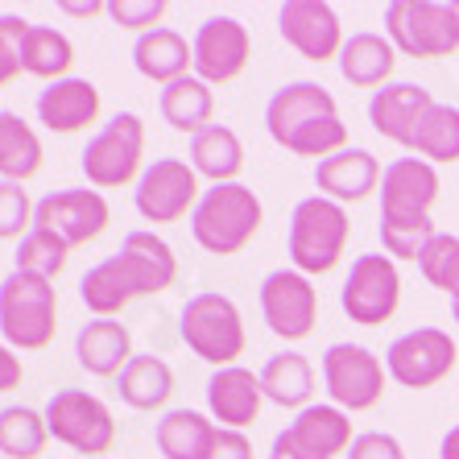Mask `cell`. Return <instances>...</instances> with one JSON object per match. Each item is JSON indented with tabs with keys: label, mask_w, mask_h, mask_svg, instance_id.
Here are the masks:
<instances>
[{
	"label": "cell",
	"mask_w": 459,
	"mask_h": 459,
	"mask_svg": "<svg viewBox=\"0 0 459 459\" xmlns=\"http://www.w3.org/2000/svg\"><path fill=\"white\" fill-rule=\"evenodd\" d=\"M261 389H265V402L281 410H307L310 394H315V368L302 352H278L269 356L265 368H261Z\"/></svg>",
	"instance_id": "obj_28"
},
{
	"label": "cell",
	"mask_w": 459,
	"mask_h": 459,
	"mask_svg": "<svg viewBox=\"0 0 459 459\" xmlns=\"http://www.w3.org/2000/svg\"><path fill=\"white\" fill-rule=\"evenodd\" d=\"M42 170V137L17 112L0 108V182H30Z\"/></svg>",
	"instance_id": "obj_31"
},
{
	"label": "cell",
	"mask_w": 459,
	"mask_h": 459,
	"mask_svg": "<svg viewBox=\"0 0 459 459\" xmlns=\"http://www.w3.org/2000/svg\"><path fill=\"white\" fill-rule=\"evenodd\" d=\"M212 438L215 418L199 414V410H170L153 427V443H158L161 459H207Z\"/></svg>",
	"instance_id": "obj_29"
},
{
	"label": "cell",
	"mask_w": 459,
	"mask_h": 459,
	"mask_svg": "<svg viewBox=\"0 0 459 459\" xmlns=\"http://www.w3.org/2000/svg\"><path fill=\"white\" fill-rule=\"evenodd\" d=\"M402 302V273L397 261L389 253H364L352 261L348 278L340 290V307L343 315L360 327H381L397 315Z\"/></svg>",
	"instance_id": "obj_11"
},
{
	"label": "cell",
	"mask_w": 459,
	"mask_h": 459,
	"mask_svg": "<svg viewBox=\"0 0 459 459\" xmlns=\"http://www.w3.org/2000/svg\"><path fill=\"white\" fill-rule=\"evenodd\" d=\"M451 4H455V17H459V0H451Z\"/></svg>",
	"instance_id": "obj_49"
},
{
	"label": "cell",
	"mask_w": 459,
	"mask_h": 459,
	"mask_svg": "<svg viewBox=\"0 0 459 459\" xmlns=\"http://www.w3.org/2000/svg\"><path fill=\"white\" fill-rule=\"evenodd\" d=\"M66 261H71V248L54 232H46V228H33L22 240V248H17V269L38 273V278H50V281L66 269Z\"/></svg>",
	"instance_id": "obj_38"
},
{
	"label": "cell",
	"mask_w": 459,
	"mask_h": 459,
	"mask_svg": "<svg viewBox=\"0 0 459 459\" xmlns=\"http://www.w3.org/2000/svg\"><path fill=\"white\" fill-rule=\"evenodd\" d=\"M381 174L385 170L373 153L360 150V145H348V150L332 153V158H323L315 166V186H319L323 199L343 207V204H360L373 191H381Z\"/></svg>",
	"instance_id": "obj_18"
},
{
	"label": "cell",
	"mask_w": 459,
	"mask_h": 459,
	"mask_svg": "<svg viewBox=\"0 0 459 459\" xmlns=\"http://www.w3.org/2000/svg\"><path fill=\"white\" fill-rule=\"evenodd\" d=\"M38 204L22 182H0V240H25L33 232Z\"/></svg>",
	"instance_id": "obj_39"
},
{
	"label": "cell",
	"mask_w": 459,
	"mask_h": 459,
	"mask_svg": "<svg viewBox=\"0 0 459 459\" xmlns=\"http://www.w3.org/2000/svg\"><path fill=\"white\" fill-rule=\"evenodd\" d=\"M108 224H112V207H108L104 195L87 191V186L50 191L46 199H38V215H33V228L54 232L66 248H79L87 240L104 236Z\"/></svg>",
	"instance_id": "obj_15"
},
{
	"label": "cell",
	"mask_w": 459,
	"mask_h": 459,
	"mask_svg": "<svg viewBox=\"0 0 459 459\" xmlns=\"http://www.w3.org/2000/svg\"><path fill=\"white\" fill-rule=\"evenodd\" d=\"M75 356L91 377H120L133 360V335L120 319H91L75 335Z\"/></svg>",
	"instance_id": "obj_26"
},
{
	"label": "cell",
	"mask_w": 459,
	"mask_h": 459,
	"mask_svg": "<svg viewBox=\"0 0 459 459\" xmlns=\"http://www.w3.org/2000/svg\"><path fill=\"white\" fill-rule=\"evenodd\" d=\"M207 459H253V443H248L245 430L215 427V438H212V451H207Z\"/></svg>",
	"instance_id": "obj_43"
},
{
	"label": "cell",
	"mask_w": 459,
	"mask_h": 459,
	"mask_svg": "<svg viewBox=\"0 0 459 459\" xmlns=\"http://www.w3.org/2000/svg\"><path fill=\"white\" fill-rule=\"evenodd\" d=\"M278 30L286 38V46L307 58V63H332L343 50V25L340 13L323 0H286L278 9Z\"/></svg>",
	"instance_id": "obj_17"
},
{
	"label": "cell",
	"mask_w": 459,
	"mask_h": 459,
	"mask_svg": "<svg viewBox=\"0 0 459 459\" xmlns=\"http://www.w3.org/2000/svg\"><path fill=\"white\" fill-rule=\"evenodd\" d=\"M33 25L25 22L22 13H0V87H9L17 75H25L22 66V46H25V33Z\"/></svg>",
	"instance_id": "obj_40"
},
{
	"label": "cell",
	"mask_w": 459,
	"mask_h": 459,
	"mask_svg": "<svg viewBox=\"0 0 459 459\" xmlns=\"http://www.w3.org/2000/svg\"><path fill=\"white\" fill-rule=\"evenodd\" d=\"M199 199V174L186 158H153L133 191V207L145 224H178L195 215Z\"/></svg>",
	"instance_id": "obj_10"
},
{
	"label": "cell",
	"mask_w": 459,
	"mask_h": 459,
	"mask_svg": "<svg viewBox=\"0 0 459 459\" xmlns=\"http://www.w3.org/2000/svg\"><path fill=\"white\" fill-rule=\"evenodd\" d=\"M100 120V87L91 79H58L46 83V91L38 96V125H46L50 133H83L87 125Z\"/></svg>",
	"instance_id": "obj_21"
},
{
	"label": "cell",
	"mask_w": 459,
	"mask_h": 459,
	"mask_svg": "<svg viewBox=\"0 0 459 459\" xmlns=\"http://www.w3.org/2000/svg\"><path fill=\"white\" fill-rule=\"evenodd\" d=\"M410 153L422 161H459V108L455 104H435L427 117L418 120Z\"/></svg>",
	"instance_id": "obj_35"
},
{
	"label": "cell",
	"mask_w": 459,
	"mask_h": 459,
	"mask_svg": "<svg viewBox=\"0 0 459 459\" xmlns=\"http://www.w3.org/2000/svg\"><path fill=\"white\" fill-rule=\"evenodd\" d=\"M104 459H108V455H104Z\"/></svg>",
	"instance_id": "obj_50"
},
{
	"label": "cell",
	"mask_w": 459,
	"mask_h": 459,
	"mask_svg": "<svg viewBox=\"0 0 459 459\" xmlns=\"http://www.w3.org/2000/svg\"><path fill=\"white\" fill-rule=\"evenodd\" d=\"M50 443L46 414L30 406H4L0 410V455L4 459H38Z\"/></svg>",
	"instance_id": "obj_36"
},
{
	"label": "cell",
	"mask_w": 459,
	"mask_h": 459,
	"mask_svg": "<svg viewBox=\"0 0 459 459\" xmlns=\"http://www.w3.org/2000/svg\"><path fill=\"white\" fill-rule=\"evenodd\" d=\"M161 117H166V125L174 128V133H191V137H199L204 128H212V112H215V96L212 87L204 83V79H178V83L161 87Z\"/></svg>",
	"instance_id": "obj_32"
},
{
	"label": "cell",
	"mask_w": 459,
	"mask_h": 459,
	"mask_svg": "<svg viewBox=\"0 0 459 459\" xmlns=\"http://www.w3.org/2000/svg\"><path fill=\"white\" fill-rule=\"evenodd\" d=\"M22 377H25L22 356L13 352L9 343H0V394H9V389H17V385H22Z\"/></svg>",
	"instance_id": "obj_44"
},
{
	"label": "cell",
	"mask_w": 459,
	"mask_h": 459,
	"mask_svg": "<svg viewBox=\"0 0 459 459\" xmlns=\"http://www.w3.org/2000/svg\"><path fill=\"white\" fill-rule=\"evenodd\" d=\"M261 224H265V207H261L253 186L224 182V186L204 191V199H199V207L191 215V236L204 253L236 256L240 248L253 245Z\"/></svg>",
	"instance_id": "obj_3"
},
{
	"label": "cell",
	"mask_w": 459,
	"mask_h": 459,
	"mask_svg": "<svg viewBox=\"0 0 459 459\" xmlns=\"http://www.w3.org/2000/svg\"><path fill=\"white\" fill-rule=\"evenodd\" d=\"M385 38L406 58H447L459 50V17L451 0H394L385 9Z\"/></svg>",
	"instance_id": "obj_8"
},
{
	"label": "cell",
	"mask_w": 459,
	"mask_h": 459,
	"mask_svg": "<svg viewBox=\"0 0 459 459\" xmlns=\"http://www.w3.org/2000/svg\"><path fill=\"white\" fill-rule=\"evenodd\" d=\"M459 364V348L443 327H414L385 352V373L402 389H430Z\"/></svg>",
	"instance_id": "obj_13"
},
{
	"label": "cell",
	"mask_w": 459,
	"mask_h": 459,
	"mask_svg": "<svg viewBox=\"0 0 459 459\" xmlns=\"http://www.w3.org/2000/svg\"><path fill=\"white\" fill-rule=\"evenodd\" d=\"M178 335L199 360L215 364V368H232L236 356H245L240 307L220 290H204V294L186 299L178 315Z\"/></svg>",
	"instance_id": "obj_6"
},
{
	"label": "cell",
	"mask_w": 459,
	"mask_h": 459,
	"mask_svg": "<svg viewBox=\"0 0 459 459\" xmlns=\"http://www.w3.org/2000/svg\"><path fill=\"white\" fill-rule=\"evenodd\" d=\"M438 459H459V422L443 435V443H438Z\"/></svg>",
	"instance_id": "obj_47"
},
{
	"label": "cell",
	"mask_w": 459,
	"mask_h": 459,
	"mask_svg": "<svg viewBox=\"0 0 459 459\" xmlns=\"http://www.w3.org/2000/svg\"><path fill=\"white\" fill-rule=\"evenodd\" d=\"M108 17L120 25V30L141 33L161 30V17H166V0H108Z\"/></svg>",
	"instance_id": "obj_41"
},
{
	"label": "cell",
	"mask_w": 459,
	"mask_h": 459,
	"mask_svg": "<svg viewBox=\"0 0 459 459\" xmlns=\"http://www.w3.org/2000/svg\"><path fill=\"white\" fill-rule=\"evenodd\" d=\"M348 236H352L348 212L332 199H323V195H310L290 215V261L307 278L332 273L340 265L343 248H348Z\"/></svg>",
	"instance_id": "obj_5"
},
{
	"label": "cell",
	"mask_w": 459,
	"mask_h": 459,
	"mask_svg": "<svg viewBox=\"0 0 459 459\" xmlns=\"http://www.w3.org/2000/svg\"><path fill=\"white\" fill-rule=\"evenodd\" d=\"M120 402L133 410H161L174 394V368L161 356H133L128 368L117 377Z\"/></svg>",
	"instance_id": "obj_33"
},
{
	"label": "cell",
	"mask_w": 459,
	"mask_h": 459,
	"mask_svg": "<svg viewBox=\"0 0 459 459\" xmlns=\"http://www.w3.org/2000/svg\"><path fill=\"white\" fill-rule=\"evenodd\" d=\"M269 459H310L302 447H294V438L281 430L278 438H273V447H269Z\"/></svg>",
	"instance_id": "obj_45"
},
{
	"label": "cell",
	"mask_w": 459,
	"mask_h": 459,
	"mask_svg": "<svg viewBox=\"0 0 459 459\" xmlns=\"http://www.w3.org/2000/svg\"><path fill=\"white\" fill-rule=\"evenodd\" d=\"M191 166L199 178H212V186H224L245 170V145L228 125H212L191 137Z\"/></svg>",
	"instance_id": "obj_30"
},
{
	"label": "cell",
	"mask_w": 459,
	"mask_h": 459,
	"mask_svg": "<svg viewBox=\"0 0 459 459\" xmlns=\"http://www.w3.org/2000/svg\"><path fill=\"white\" fill-rule=\"evenodd\" d=\"M58 332V290L50 278L13 269L0 281V335L13 352H42Z\"/></svg>",
	"instance_id": "obj_4"
},
{
	"label": "cell",
	"mask_w": 459,
	"mask_h": 459,
	"mask_svg": "<svg viewBox=\"0 0 459 459\" xmlns=\"http://www.w3.org/2000/svg\"><path fill=\"white\" fill-rule=\"evenodd\" d=\"M335 63H340V75L352 87H360V91H373L377 87V91H381V87H389V79H394L397 50L385 33L360 30L343 42V50H340Z\"/></svg>",
	"instance_id": "obj_24"
},
{
	"label": "cell",
	"mask_w": 459,
	"mask_h": 459,
	"mask_svg": "<svg viewBox=\"0 0 459 459\" xmlns=\"http://www.w3.org/2000/svg\"><path fill=\"white\" fill-rule=\"evenodd\" d=\"M42 414L46 427H50V438H58L75 455L104 459L117 443V418L87 389H54Z\"/></svg>",
	"instance_id": "obj_9"
},
{
	"label": "cell",
	"mask_w": 459,
	"mask_h": 459,
	"mask_svg": "<svg viewBox=\"0 0 459 459\" xmlns=\"http://www.w3.org/2000/svg\"><path fill=\"white\" fill-rule=\"evenodd\" d=\"M79 166H83L91 191L100 195L137 182L145 174V125L137 112H117L108 120L79 153Z\"/></svg>",
	"instance_id": "obj_7"
},
{
	"label": "cell",
	"mask_w": 459,
	"mask_h": 459,
	"mask_svg": "<svg viewBox=\"0 0 459 459\" xmlns=\"http://www.w3.org/2000/svg\"><path fill=\"white\" fill-rule=\"evenodd\" d=\"M286 435L294 438V447H302L310 459H335L348 455V447L356 443L352 418L340 406H307L299 410V418L286 427Z\"/></svg>",
	"instance_id": "obj_23"
},
{
	"label": "cell",
	"mask_w": 459,
	"mask_h": 459,
	"mask_svg": "<svg viewBox=\"0 0 459 459\" xmlns=\"http://www.w3.org/2000/svg\"><path fill=\"white\" fill-rule=\"evenodd\" d=\"M22 66H25V75H38V79H46V83L71 79L66 71L75 66V46H71V38H66L63 30L33 25L22 46Z\"/></svg>",
	"instance_id": "obj_34"
},
{
	"label": "cell",
	"mask_w": 459,
	"mask_h": 459,
	"mask_svg": "<svg viewBox=\"0 0 459 459\" xmlns=\"http://www.w3.org/2000/svg\"><path fill=\"white\" fill-rule=\"evenodd\" d=\"M133 66H137L145 79H153V83L170 87V83H178V79L195 75V50L178 30H166V25H161V30H150L137 38V46H133Z\"/></svg>",
	"instance_id": "obj_25"
},
{
	"label": "cell",
	"mask_w": 459,
	"mask_h": 459,
	"mask_svg": "<svg viewBox=\"0 0 459 459\" xmlns=\"http://www.w3.org/2000/svg\"><path fill=\"white\" fill-rule=\"evenodd\" d=\"M438 199V170L422 158H397L381 174V245L394 261H418L435 240L430 207Z\"/></svg>",
	"instance_id": "obj_1"
},
{
	"label": "cell",
	"mask_w": 459,
	"mask_h": 459,
	"mask_svg": "<svg viewBox=\"0 0 459 459\" xmlns=\"http://www.w3.org/2000/svg\"><path fill=\"white\" fill-rule=\"evenodd\" d=\"M265 406V389H261V373H248L240 364L232 368H215L207 381V410L220 427L228 430H245L261 418Z\"/></svg>",
	"instance_id": "obj_20"
},
{
	"label": "cell",
	"mask_w": 459,
	"mask_h": 459,
	"mask_svg": "<svg viewBox=\"0 0 459 459\" xmlns=\"http://www.w3.org/2000/svg\"><path fill=\"white\" fill-rule=\"evenodd\" d=\"M63 13H71V17H96V13H108L104 0H87V4H75V0H66Z\"/></svg>",
	"instance_id": "obj_46"
},
{
	"label": "cell",
	"mask_w": 459,
	"mask_h": 459,
	"mask_svg": "<svg viewBox=\"0 0 459 459\" xmlns=\"http://www.w3.org/2000/svg\"><path fill=\"white\" fill-rule=\"evenodd\" d=\"M195 50V79L207 87H224L245 75L248 58H253V38L236 17H207L191 38Z\"/></svg>",
	"instance_id": "obj_16"
},
{
	"label": "cell",
	"mask_w": 459,
	"mask_h": 459,
	"mask_svg": "<svg viewBox=\"0 0 459 459\" xmlns=\"http://www.w3.org/2000/svg\"><path fill=\"white\" fill-rule=\"evenodd\" d=\"M261 315L278 340L299 343L319 323V290L299 269H273L261 281Z\"/></svg>",
	"instance_id": "obj_14"
},
{
	"label": "cell",
	"mask_w": 459,
	"mask_h": 459,
	"mask_svg": "<svg viewBox=\"0 0 459 459\" xmlns=\"http://www.w3.org/2000/svg\"><path fill=\"white\" fill-rule=\"evenodd\" d=\"M430 108H435V96L422 83H389L368 100V125L377 128V137L410 150L418 120L427 117Z\"/></svg>",
	"instance_id": "obj_19"
},
{
	"label": "cell",
	"mask_w": 459,
	"mask_h": 459,
	"mask_svg": "<svg viewBox=\"0 0 459 459\" xmlns=\"http://www.w3.org/2000/svg\"><path fill=\"white\" fill-rule=\"evenodd\" d=\"M79 299H83V307L91 310L96 319H117L128 302L141 299V290L120 256H104L100 265H91L83 278H79Z\"/></svg>",
	"instance_id": "obj_27"
},
{
	"label": "cell",
	"mask_w": 459,
	"mask_h": 459,
	"mask_svg": "<svg viewBox=\"0 0 459 459\" xmlns=\"http://www.w3.org/2000/svg\"><path fill=\"white\" fill-rule=\"evenodd\" d=\"M117 256L128 265V273H133V281H137V290H141V299H145V294H166V290L178 281V256H174V248L166 245L158 232L133 228Z\"/></svg>",
	"instance_id": "obj_22"
},
{
	"label": "cell",
	"mask_w": 459,
	"mask_h": 459,
	"mask_svg": "<svg viewBox=\"0 0 459 459\" xmlns=\"http://www.w3.org/2000/svg\"><path fill=\"white\" fill-rule=\"evenodd\" d=\"M451 315H455V323H459V302H451Z\"/></svg>",
	"instance_id": "obj_48"
},
{
	"label": "cell",
	"mask_w": 459,
	"mask_h": 459,
	"mask_svg": "<svg viewBox=\"0 0 459 459\" xmlns=\"http://www.w3.org/2000/svg\"><path fill=\"white\" fill-rule=\"evenodd\" d=\"M348 459H406V447L394 435H385V430H364L348 447Z\"/></svg>",
	"instance_id": "obj_42"
},
{
	"label": "cell",
	"mask_w": 459,
	"mask_h": 459,
	"mask_svg": "<svg viewBox=\"0 0 459 459\" xmlns=\"http://www.w3.org/2000/svg\"><path fill=\"white\" fill-rule=\"evenodd\" d=\"M418 269L422 278L430 281L435 290H443L451 302H459V236H443L438 232L422 256H418Z\"/></svg>",
	"instance_id": "obj_37"
},
{
	"label": "cell",
	"mask_w": 459,
	"mask_h": 459,
	"mask_svg": "<svg viewBox=\"0 0 459 459\" xmlns=\"http://www.w3.org/2000/svg\"><path fill=\"white\" fill-rule=\"evenodd\" d=\"M323 385L332 406H340L343 414H364V410L381 406L385 397V364L377 360L368 348L360 343H332L319 360Z\"/></svg>",
	"instance_id": "obj_12"
},
{
	"label": "cell",
	"mask_w": 459,
	"mask_h": 459,
	"mask_svg": "<svg viewBox=\"0 0 459 459\" xmlns=\"http://www.w3.org/2000/svg\"><path fill=\"white\" fill-rule=\"evenodd\" d=\"M265 128L281 150L299 153V158L323 161L348 150V125L340 120L335 96L310 79H294L281 91H273L265 108Z\"/></svg>",
	"instance_id": "obj_2"
}]
</instances>
